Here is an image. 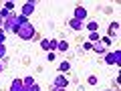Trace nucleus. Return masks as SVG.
<instances>
[{
  "instance_id": "f8f14e48",
  "label": "nucleus",
  "mask_w": 121,
  "mask_h": 91,
  "mask_svg": "<svg viewBox=\"0 0 121 91\" xmlns=\"http://www.w3.org/2000/svg\"><path fill=\"white\" fill-rule=\"evenodd\" d=\"M59 69H60V73H67V71L71 69V65H69V63H67V61H63V63H60V67H59Z\"/></svg>"
},
{
  "instance_id": "4be33fe9",
  "label": "nucleus",
  "mask_w": 121,
  "mask_h": 91,
  "mask_svg": "<svg viewBox=\"0 0 121 91\" xmlns=\"http://www.w3.org/2000/svg\"><path fill=\"white\" fill-rule=\"evenodd\" d=\"M30 91H40V87L36 85V83H32V85H30Z\"/></svg>"
},
{
  "instance_id": "2eb2a0df",
  "label": "nucleus",
  "mask_w": 121,
  "mask_h": 91,
  "mask_svg": "<svg viewBox=\"0 0 121 91\" xmlns=\"http://www.w3.org/2000/svg\"><path fill=\"white\" fill-rule=\"evenodd\" d=\"M117 28H119V24H117V22H113V24H111V28H109V35H115V32H117Z\"/></svg>"
},
{
  "instance_id": "a211bd4d",
  "label": "nucleus",
  "mask_w": 121,
  "mask_h": 91,
  "mask_svg": "<svg viewBox=\"0 0 121 91\" xmlns=\"http://www.w3.org/2000/svg\"><path fill=\"white\" fill-rule=\"evenodd\" d=\"M4 55H6V47H4V45H0V59H2Z\"/></svg>"
},
{
  "instance_id": "f3484780",
  "label": "nucleus",
  "mask_w": 121,
  "mask_h": 91,
  "mask_svg": "<svg viewBox=\"0 0 121 91\" xmlns=\"http://www.w3.org/2000/svg\"><path fill=\"white\" fill-rule=\"evenodd\" d=\"M97 41H99V35L97 32H91V43H97Z\"/></svg>"
},
{
  "instance_id": "412c9836",
  "label": "nucleus",
  "mask_w": 121,
  "mask_h": 91,
  "mask_svg": "<svg viewBox=\"0 0 121 91\" xmlns=\"http://www.w3.org/2000/svg\"><path fill=\"white\" fill-rule=\"evenodd\" d=\"M89 83H91V85H95V83H97V77H95V75H91V77H89Z\"/></svg>"
},
{
  "instance_id": "39448f33",
  "label": "nucleus",
  "mask_w": 121,
  "mask_h": 91,
  "mask_svg": "<svg viewBox=\"0 0 121 91\" xmlns=\"http://www.w3.org/2000/svg\"><path fill=\"white\" fill-rule=\"evenodd\" d=\"M56 43H59V41H48V39H44L43 41V43H40V47H43L44 49V51H55V49H56Z\"/></svg>"
},
{
  "instance_id": "dca6fc26",
  "label": "nucleus",
  "mask_w": 121,
  "mask_h": 91,
  "mask_svg": "<svg viewBox=\"0 0 121 91\" xmlns=\"http://www.w3.org/2000/svg\"><path fill=\"white\" fill-rule=\"evenodd\" d=\"M32 83H35V81H32V77H26V79H22V85H32Z\"/></svg>"
},
{
  "instance_id": "aec40b11",
  "label": "nucleus",
  "mask_w": 121,
  "mask_h": 91,
  "mask_svg": "<svg viewBox=\"0 0 121 91\" xmlns=\"http://www.w3.org/2000/svg\"><path fill=\"white\" fill-rule=\"evenodd\" d=\"M4 41H6V35L2 32V30H0V45H4Z\"/></svg>"
},
{
  "instance_id": "9b49d317",
  "label": "nucleus",
  "mask_w": 121,
  "mask_h": 91,
  "mask_svg": "<svg viewBox=\"0 0 121 91\" xmlns=\"http://www.w3.org/2000/svg\"><path fill=\"white\" fill-rule=\"evenodd\" d=\"M56 49H59V51H63V53H65L67 49H69V43H65V41H59V43H56Z\"/></svg>"
},
{
  "instance_id": "b1692460",
  "label": "nucleus",
  "mask_w": 121,
  "mask_h": 91,
  "mask_svg": "<svg viewBox=\"0 0 121 91\" xmlns=\"http://www.w3.org/2000/svg\"><path fill=\"white\" fill-rule=\"evenodd\" d=\"M22 91H30V85H22Z\"/></svg>"
},
{
  "instance_id": "423d86ee",
  "label": "nucleus",
  "mask_w": 121,
  "mask_h": 91,
  "mask_svg": "<svg viewBox=\"0 0 121 91\" xmlns=\"http://www.w3.org/2000/svg\"><path fill=\"white\" fill-rule=\"evenodd\" d=\"M35 12V2H26L24 6H22V16H30V14Z\"/></svg>"
},
{
  "instance_id": "5701e85b",
  "label": "nucleus",
  "mask_w": 121,
  "mask_h": 91,
  "mask_svg": "<svg viewBox=\"0 0 121 91\" xmlns=\"http://www.w3.org/2000/svg\"><path fill=\"white\" fill-rule=\"evenodd\" d=\"M52 91H67L65 87H52Z\"/></svg>"
},
{
  "instance_id": "4468645a",
  "label": "nucleus",
  "mask_w": 121,
  "mask_h": 91,
  "mask_svg": "<svg viewBox=\"0 0 121 91\" xmlns=\"http://www.w3.org/2000/svg\"><path fill=\"white\" fill-rule=\"evenodd\" d=\"M8 16H10V12H8L6 8H2V10H0V18H2V20H6Z\"/></svg>"
},
{
  "instance_id": "6e6552de",
  "label": "nucleus",
  "mask_w": 121,
  "mask_h": 91,
  "mask_svg": "<svg viewBox=\"0 0 121 91\" xmlns=\"http://www.w3.org/2000/svg\"><path fill=\"white\" fill-rule=\"evenodd\" d=\"M75 18H77V20H85V18H87V10L85 8H83V6H79V8L77 10H75Z\"/></svg>"
},
{
  "instance_id": "6ab92c4d",
  "label": "nucleus",
  "mask_w": 121,
  "mask_h": 91,
  "mask_svg": "<svg viewBox=\"0 0 121 91\" xmlns=\"http://www.w3.org/2000/svg\"><path fill=\"white\" fill-rule=\"evenodd\" d=\"M4 8H6V10H10V8H14V2H10V0H8V2H6V4H4Z\"/></svg>"
},
{
  "instance_id": "9d476101",
  "label": "nucleus",
  "mask_w": 121,
  "mask_h": 91,
  "mask_svg": "<svg viewBox=\"0 0 121 91\" xmlns=\"http://www.w3.org/2000/svg\"><path fill=\"white\" fill-rule=\"evenodd\" d=\"M93 51H95V53H105V43H101V41H97V43L93 45Z\"/></svg>"
},
{
  "instance_id": "f257e3e1",
  "label": "nucleus",
  "mask_w": 121,
  "mask_h": 91,
  "mask_svg": "<svg viewBox=\"0 0 121 91\" xmlns=\"http://www.w3.org/2000/svg\"><path fill=\"white\" fill-rule=\"evenodd\" d=\"M26 22H28V20H26L22 14H10V16L4 20V28H6V30H12V32H16V30L20 28L22 24H26Z\"/></svg>"
},
{
  "instance_id": "20e7f679",
  "label": "nucleus",
  "mask_w": 121,
  "mask_h": 91,
  "mask_svg": "<svg viewBox=\"0 0 121 91\" xmlns=\"http://www.w3.org/2000/svg\"><path fill=\"white\" fill-rule=\"evenodd\" d=\"M55 87H69V79L65 77V75H56L55 77Z\"/></svg>"
},
{
  "instance_id": "7ed1b4c3",
  "label": "nucleus",
  "mask_w": 121,
  "mask_h": 91,
  "mask_svg": "<svg viewBox=\"0 0 121 91\" xmlns=\"http://www.w3.org/2000/svg\"><path fill=\"white\" fill-rule=\"evenodd\" d=\"M119 59H121V51H113L105 57V63L107 65H119Z\"/></svg>"
},
{
  "instance_id": "0eeeda50",
  "label": "nucleus",
  "mask_w": 121,
  "mask_h": 91,
  "mask_svg": "<svg viewBox=\"0 0 121 91\" xmlns=\"http://www.w3.org/2000/svg\"><path fill=\"white\" fill-rule=\"evenodd\" d=\"M69 26H71L73 30H83V28H85V24H83L81 20H77V18H71V20H69Z\"/></svg>"
},
{
  "instance_id": "f03ea898",
  "label": "nucleus",
  "mask_w": 121,
  "mask_h": 91,
  "mask_svg": "<svg viewBox=\"0 0 121 91\" xmlns=\"http://www.w3.org/2000/svg\"><path fill=\"white\" fill-rule=\"evenodd\" d=\"M16 35L20 36L22 41H30L32 36H35V26L30 24V22H26V24H22L20 28L16 30Z\"/></svg>"
},
{
  "instance_id": "ddd939ff",
  "label": "nucleus",
  "mask_w": 121,
  "mask_h": 91,
  "mask_svg": "<svg viewBox=\"0 0 121 91\" xmlns=\"http://www.w3.org/2000/svg\"><path fill=\"white\" fill-rule=\"evenodd\" d=\"M87 28H89L91 32H97V30H99V24H97V22H89V24H87Z\"/></svg>"
},
{
  "instance_id": "393cba45",
  "label": "nucleus",
  "mask_w": 121,
  "mask_h": 91,
  "mask_svg": "<svg viewBox=\"0 0 121 91\" xmlns=\"http://www.w3.org/2000/svg\"><path fill=\"white\" fill-rule=\"evenodd\" d=\"M2 71H4V63H2V61H0V73H2Z\"/></svg>"
},
{
  "instance_id": "1a4fd4ad",
  "label": "nucleus",
  "mask_w": 121,
  "mask_h": 91,
  "mask_svg": "<svg viewBox=\"0 0 121 91\" xmlns=\"http://www.w3.org/2000/svg\"><path fill=\"white\" fill-rule=\"evenodd\" d=\"M10 91H22V79H14L10 85Z\"/></svg>"
}]
</instances>
